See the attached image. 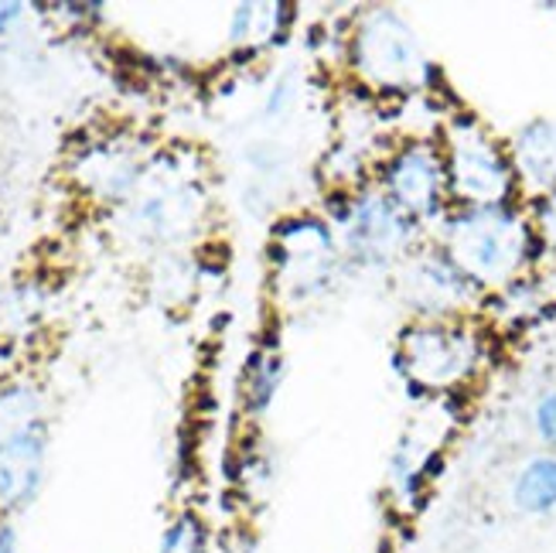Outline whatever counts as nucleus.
I'll return each instance as SVG.
<instances>
[{
	"mask_svg": "<svg viewBox=\"0 0 556 553\" xmlns=\"http://www.w3.org/2000/svg\"><path fill=\"white\" fill-rule=\"evenodd\" d=\"M529 223H533L540 243H543V253L556 260V188L549 196L536 199L533 202V212H529Z\"/></svg>",
	"mask_w": 556,
	"mask_h": 553,
	"instance_id": "obj_16",
	"label": "nucleus"
},
{
	"mask_svg": "<svg viewBox=\"0 0 556 553\" xmlns=\"http://www.w3.org/2000/svg\"><path fill=\"white\" fill-rule=\"evenodd\" d=\"M485 352V335L468 318H417L400 331L393 366L414 397L454 393L481 373Z\"/></svg>",
	"mask_w": 556,
	"mask_h": 553,
	"instance_id": "obj_2",
	"label": "nucleus"
},
{
	"mask_svg": "<svg viewBox=\"0 0 556 553\" xmlns=\"http://www.w3.org/2000/svg\"><path fill=\"white\" fill-rule=\"evenodd\" d=\"M0 553H21L17 546V530L8 516H0Z\"/></svg>",
	"mask_w": 556,
	"mask_h": 553,
	"instance_id": "obj_21",
	"label": "nucleus"
},
{
	"mask_svg": "<svg viewBox=\"0 0 556 553\" xmlns=\"http://www.w3.org/2000/svg\"><path fill=\"white\" fill-rule=\"evenodd\" d=\"M438 247L462 267L481 291H505L533 267L543 243L529 215L513 205L451 209L441 226Z\"/></svg>",
	"mask_w": 556,
	"mask_h": 553,
	"instance_id": "obj_1",
	"label": "nucleus"
},
{
	"mask_svg": "<svg viewBox=\"0 0 556 553\" xmlns=\"http://www.w3.org/2000/svg\"><path fill=\"white\" fill-rule=\"evenodd\" d=\"M441 154L447 167L451 205L457 209H489L513 205L519 178L509 148L471 113H457L441 127Z\"/></svg>",
	"mask_w": 556,
	"mask_h": 553,
	"instance_id": "obj_3",
	"label": "nucleus"
},
{
	"mask_svg": "<svg viewBox=\"0 0 556 553\" xmlns=\"http://www.w3.org/2000/svg\"><path fill=\"white\" fill-rule=\"evenodd\" d=\"M376 188L420 226H441V219L454 209L441 143L427 137H409L396 151L386 154V161L379 164Z\"/></svg>",
	"mask_w": 556,
	"mask_h": 553,
	"instance_id": "obj_6",
	"label": "nucleus"
},
{
	"mask_svg": "<svg viewBox=\"0 0 556 553\" xmlns=\"http://www.w3.org/2000/svg\"><path fill=\"white\" fill-rule=\"evenodd\" d=\"M24 4H11V0H0V35H8L14 24L21 21Z\"/></svg>",
	"mask_w": 556,
	"mask_h": 553,
	"instance_id": "obj_20",
	"label": "nucleus"
},
{
	"mask_svg": "<svg viewBox=\"0 0 556 553\" xmlns=\"http://www.w3.org/2000/svg\"><path fill=\"white\" fill-rule=\"evenodd\" d=\"M260 4H239L232 11V24H229V41L239 48V45H247L253 38V32L260 28Z\"/></svg>",
	"mask_w": 556,
	"mask_h": 553,
	"instance_id": "obj_18",
	"label": "nucleus"
},
{
	"mask_svg": "<svg viewBox=\"0 0 556 553\" xmlns=\"http://www.w3.org/2000/svg\"><path fill=\"white\" fill-rule=\"evenodd\" d=\"M349 65L362 86L396 96L427 89L438 72L427 62L417 32L390 8H372L355 21Z\"/></svg>",
	"mask_w": 556,
	"mask_h": 553,
	"instance_id": "obj_4",
	"label": "nucleus"
},
{
	"mask_svg": "<svg viewBox=\"0 0 556 553\" xmlns=\"http://www.w3.org/2000/svg\"><path fill=\"white\" fill-rule=\"evenodd\" d=\"M283 376H287V363L280 355V345L277 342L256 345V352L247 363V373H243V406L253 417L267 414L274 406V400L283 387Z\"/></svg>",
	"mask_w": 556,
	"mask_h": 553,
	"instance_id": "obj_11",
	"label": "nucleus"
},
{
	"mask_svg": "<svg viewBox=\"0 0 556 553\" xmlns=\"http://www.w3.org/2000/svg\"><path fill=\"white\" fill-rule=\"evenodd\" d=\"M513 506L522 516L556 513V454H536L519 468L513 482Z\"/></svg>",
	"mask_w": 556,
	"mask_h": 553,
	"instance_id": "obj_12",
	"label": "nucleus"
},
{
	"mask_svg": "<svg viewBox=\"0 0 556 553\" xmlns=\"http://www.w3.org/2000/svg\"><path fill=\"white\" fill-rule=\"evenodd\" d=\"M513 167L519 188L533 199H543L556 188V124L553 120H533L513 137Z\"/></svg>",
	"mask_w": 556,
	"mask_h": 553,
	"instance_id": "obj_10",
	"label": "nucleus"
},
{
	"mask_svg": "<svg viewBox=\"0 0 556 553\" xmlns=\"http://www.w3.org/2000/svg\"><path fill=\"white\" fill-rule=\"evenodd\" d=\"M400 287L409 307L420 318H433V322L465 318L481 301V294H485L441 247H427L409 256L400 271Z\"/></svg>",
	"mask_w": 556,
	"mask_h": 553,
	"instance_id": "obj_8",
	"label": "nucleus"
},
{
	"mask_svg": "<svg viewBox=\"0 0 556 553\" xmlns=\"http://www.w3.org/2000/svg\"><path fill=\"white\" fill-rule=\"evenodd\" d=\"M208 553H256L253 537L247 533H215V543Z\"/></svg>",
	"mask_w": 556,
	"mask_h": 553,
	"instance_id": "obj_19",
	"label": "nucleus"
},
{
	"mask_svg": "<svg viewBox=\"0 0 556 553\" xmlns=\"http://www.w3.org/2000/svg\"><path fill=\"white\" fill-rule=\"evenodd\" d=\"M277 287L287 301H311L338 274V239L321 215H290L277 223L267 247Z\"/></svg>",
	"mask_w": 556,
	"mask_h": 553,
	"instance_id": "obj_5",
	"label": "nucleus"
},
{
	"mask_svg": "<svg viewBox=\"0 0 556 553\" xmlns=\"http://www.w3.org/2000/svg\"><path fill=\"white\" fill-rule=\"evenodd\" d=\"M298 96H301V76H298V68H283L280 76H277V83L270 86V92H267V103H263V116H270V120L287 116L290 110H294Z\"/></svg>",
	"mask_w": 556,
	"mask_h": 553,
	"instance_id": "obj_15",
	"label": "nucleus"
},
{
	"mask_svg": "<svg viewBox=\"0 0 556 553\" xmlns=\"http://www.w3.org/2000/svg\"><path fill=\"white\" fill-rule=\"evenodd\" d=\"M212 543H215V533L208 519L195 510H181L164 526L157 553H208Z\"/></svg>",
	"mask_w": 556,
	"mask_h": 553,
	"instance_id": "obj_13",
	"label": "nucleus"
},
{
	"mask_svg": "<svg viewBox=\"0 0 556 553\" xmlns=\"http://www.w3.org/2000/svg\"><path fill=\"white\" fill-rule=\"evenodd\" d=\"M533 424H536V435L543 444L556 448V390L543 393L536 411H533Z\"/></svg>",
	"mask_w": 556,
	"mask_h": 553,
	"instance_id": "obj_17",
	"label": "nucleus"
},
{
	"mask_svg": "<svg viewBox=\"0 0 556 553\" xmlns=\"http://www.w3.org/2000/svg\"><path fill=\"white\" fill-rule=\"evenodd\" d=\"M420 223L403 215L379 188H362L355 196V215L342 229L345 256L362 267H393L414 256L420 243Z\"/></svg>",
	"mask_w": 556,
	"mask_h": 553,
	"instance_id": "obj_7",
	"label": "nucleus"
},
{
	"mask_svg": "<svg viewBox=\"0 0 556 553\" xmlns=\"http://www.w3.org/2000/svg\"><path fill=\"white\" fill-rule=\"evenodd\" d=\"M41 420V400L28 387H8L0 390V441H8L21 430Z\"/></svg>",
	"mask_w": 556,
	"mask_h": 553,
	"instance_id": "obj_14",
	"label": "nucleus"
},
{
	"mask_svg": "<svg viewBox=\"0 0 556 553\" xmlns=\"http://www.w3.org/2000/svg\"><path fill=\"white\" fill-rule=\"evenodd\" d=\"M45 420L31 424L21 435L0 441V513L11 516L28 510L45 482Z\"/></svg>",
	"mask_w": 556,
	"mask_h": 553,
	"instance_id": "obj_9",
	"label": "nucleus"
}]
</instances>
